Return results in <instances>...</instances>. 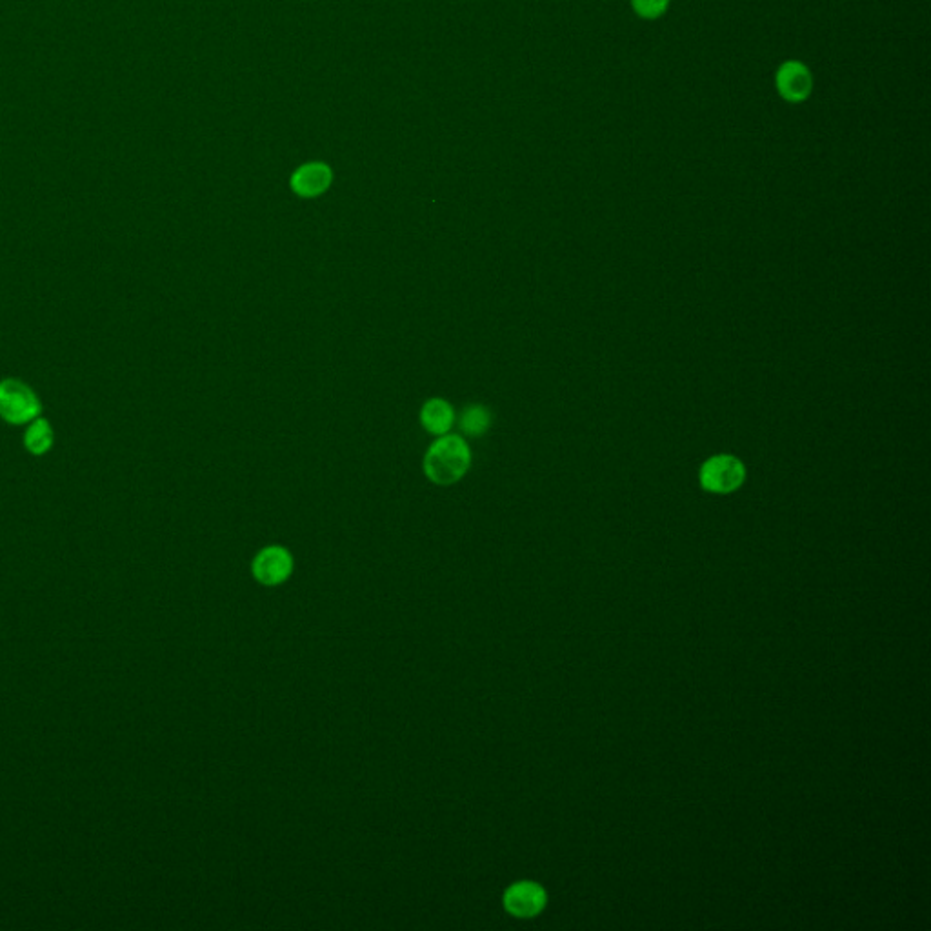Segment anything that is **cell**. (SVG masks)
Instances as JSON below:
<instances>
[{
  "label": "cell",
  "mask_w": 931,
  "mask_h": 931,
  "mask_svg": "<svg viewBox=\"0 0 931 931\" xmlns=\"http://www.w3.org/2000/svg\"><path fill=\"white\" fill-rule=\"evenodd\" d=\"M504 906L511 915L519 919H530L544 910L546 891L535 882H517L504 893Z\"/></svg>",
  "instance_id": "cell-5"
},
{
  "label": "cell",
  "mask_w": 931,
  "mask_h": 931,
  "mask_svg": "<svg viewBox=\"0 0 931 931\" xmlns=\"http://www.w3.org/2000/svg\"><path fill=\"white\" fill-rule=\"evenodd\" d=\"M744 479H746L744 464L731 455L713 457L702 466V486L713 493H731L741 488Z\"/></svg>",
  "instance_id": "cell-3"
},
{
  "label": "cell",
  "mask_w": 931,
  "mask_h": 931,
  "mask_svg": "<svg viewBox=\"0 0 931 931\" xmlns=\"http://www.w3.org/2000/svg\"><path fill=\"white\" fill-rule=\"evenodd\" d=\"M421 424L422 428L431 435L442 437L450 433L455 424V410L450 402L444 399H430L422 406Z\"/></svg>",
  "instance_id": "cell-8"
},
{
  "label": "cell",
  "mask_w": 931,
  "mask_h": 931,
  "mask_svg": "<svg viewBox=\"0 0 931 931\" xmlns=\"http://www.w3.org/2000/svg\"><path fill=\"white\" fill-rule=\"evenodd\" d=\"M633 8L646 19H655L668 8V0H633Z\"/></svg>",
  "instance_id": "cell-11"
},
{
  "label": "cell",
  "mask_w": 931,
  "mask_h": 931,
  "mask_svg": "<svg viewBox=\"0 0 931 931\" xmlns=\"http://www.w3.org/2000/svg\"><path fill=\"white\" fill-rule=\"evenodd\" d=\"M42 402L35 390L19 379L0 381V419L13 426H26L41 417Z\"/></svg>",
  "instance_id": "cell-2"
},
{
  "label": "cell",
  "mask_w": 931,
  "mask_h": 931,
  "mask_svg": "<svg viewBox=\"0 0 931 931\" xmlns=\"http://www.w3.org/2000/svg\"><path fill=\"white\" fill-rule=\"evenodd\" d=\"M333 181V173L328 164L324 162H310L304 164L299 170L291 175V190L295 191L302 199H313L319 197L324 191L328 190Z\"/></svg>",
  "instance_id": "cell-6"
},
{
  "label": "cell",
  "mask_w": 931,
  "mask_h": 931,
  "mask_svg": "<svg viewBox=\"0 0 931 931\" xmlns=\"http://www.w3.org/2000/svg\"><path fill=\"white\" fill-rule=\"evenodd\" d=\"M777 88L788 101H804L811 91L810 71L801 62L784 64L777 75Z\"/></svg>",
  "instance_id": "cell-7"
},
{
  "label": "cell",
  "mask_w": 931,
  "mask_h": 931,
  "mask_svg": "<svg viewBox=\"0 0 931 931\" xmlns=\"http://www.w3.org/2000/svg\"><path fill=\"white\" fill-rule=\"evenodd\" d=\"M471 468V448L461 435H442L424 455V473L433 484L450 486Z\"/></svg>",
  "instance_id": "cell-1"
},
{
  "label": "cell",
  "mask_w": 931,
  "mask_h": 931,
  "mask_svg": "<svg viewBox=\"0 0 931 931\" xmlns=\"http://www.w3.org/2000/svg\"><path fill=\"white\" fill-rule=\"evenodd\" d=\"M53 444H55V431H53L50 421L37 417L35 421L26 424L24 448L30 451L31 455L42 457V455H46L48 451H51Z\"/></svg>",
  "instance_id": "cell-9"
},
{
  "label": "cell",
  "mask_w": 931,
  "mask_h": 931,
  "mask_svg": "<svg viewBox=\"0 0 931 931\" xmlns=\"http://www.w3.org/2000/svg\"><path fill=\"white\" fill-rule=\"evenodd\" d=\"M293 571L290 551L282 546H268L259 551L253 561V575L264 586H277L286 581Z\"/></svg>",
  "instance_id": "cell-4"
},
{
  "label": "cell",
  "mask_w": 931,
  "mask_h": 931,
  "mask_svg": "<svg viewBox=\"0 0 931 931\" xmlns=\"http://www.w3.org/2000/svg\"><path fill=\"white\" fill-rule=\"evenodd\" d=\"M491 413L482 404H470L461 415V430L468 437H482L490 430Z\"/></svg>",
  "instance_id": "cell-10"
}]
</instances>
